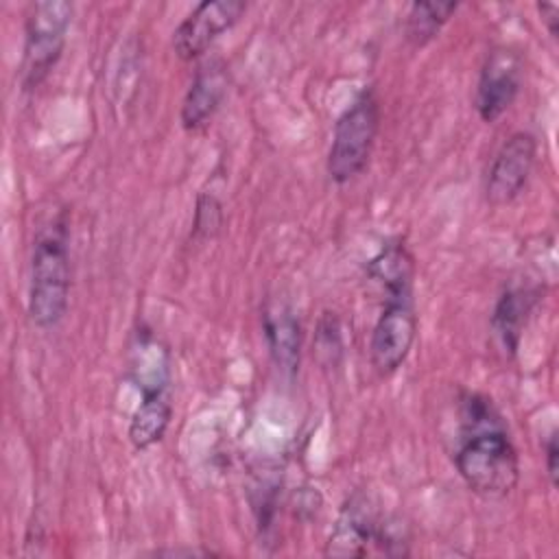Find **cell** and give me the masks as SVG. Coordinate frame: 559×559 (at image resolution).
I'll return each mask as SVG.
<instances>
[{
    "instance_id": "obj_1",
    "label": "cell",
    "mask_w": 559,
    "mask_h": 559,
    "mask_svg": "<svg viewBox=\"0 0 559 559\" xmlns=\"http://www.w3.org/2000/svg\"><path fill=\"white\" fill-rule=\"evenodd\" d=\"M459 417L454 450L459 476L480 498H507L520 480V456L500 411L489 395L465 391L459 400Z\"/></svg>"
},
{
    "instance_id": "obj_2",
    "label": "cell",
    "mask_w": 559,
    "mask_h": 559,
    "mask_svg": "<svg viewBox=\"0 0 559 559\" xmlns=\"http://www.w3.org/2000/svg\"><path fill=\"white\" fill-rule=\"evenodd\" d=\"M70 297V212L59 207L33 236L28 266V317L50 330L68 312Z\"/></svg>"
},
{
    "instance_id": "obj_3",
    "label": "cell",
    "mask_w": 559,
    "mask_h": 559,
    "mask_svg": "<svg viewBox=\"0 0 559 559\" xmlns=\"http://www.w3.org/2000/svg\"><path fill=\"white\" fill-rule=\"evenodd\" d=\"M380 118L378 94L371 85H365L334 122L325 159L328 177L334 183L343 186L367 168L380 131Z\"/></svg>"
},
{
    "instance_id": "obj_4",
    "label": "cell",
    "mask_w": 559,
    "mask_h": 559,
    "mask_svg": "<svg viewBox=\"0 0 559 559\" xmlns=\"http://www.w3.org/2000/svg\"><path fill=\"white\" fill-rule=\"evenodd\" d=\"M70 22L72 4L66 0H39L28 7L20 66L24 92L37 90L61 59Z\"/></svg>"
},
{
    "instance_id": "obj_5",
    "label": "cell",
    "mask_w": 559,
    "mask_h": 559,
    "mask_svg": "<svg viewBox=\"0 0 559 559\" xmlns=\"http://www.w3.org/2000/svg\"><path fill=\"white\" fill-rule=\"evenodd\" d=\"M415 336L417 314L413 295L382 297V308L369 341V358L378 376L386 378L406 362Z\"/></svg>"
},
{
    "instance_id": "obj_6",
    "label": "cell",
    "mask_w": 559,
    "mask_h": 559,
    "mask_svg": "<svg viewBox=\"0 0 559 559\" xmlns=\"http://www.w3.org/2000/svg\"><path fill=\"white\" fill-rule=\"evenodd\" d=\"M384 513H380L378 502L365 493L356 491L352 493L336 522L334 528L325 542V555L328 557H367L371 552H378L382 526H384Z\"/></svg>"
},
{
    "instance_id": "obj_7",
    "label": "cell",
    "mask_w": 559,
    "mask_h": 559,
    "mask_svg": "<svg viewBox=\"0 0 559 559\" xmlns=\"http://www.w3.org/2000/svg\"><path fill=\"white\" fill-rule=\"evenodd\" d=\"M242 0H203L173 31V50L179 59L192 61L229 31L245 13Z\"/></svg>"
},
{
    "instance_id": "obj_8",
    "label": "cell",
    "mask_w": 559,
    "mask_h": 559,
    "mask_svg": "<svg viewBox=\"0 0 559 559\" xmlns=\"http://www.w3.org/2000/svg\"><path fill=\"white\" fill-rule=\"evenodd\" d=\"M537 159V138L531 131L511 133L500 148L496 151L487 183L485 197L491 205H509L528 183V177Z\"/></svg>"
},
{
    "instance_id": "obj_9",
    "label": "cell",
    "mask_w": 559,
    "mask_h": 559,
    "mask_svg": "<svg viewBox=\"0 0 559 559\" xmlns=\"http://www.w3.org/2000/svg\"><path fill=\"white\" fill-rule=\"evenodd\" d=\"M522 90V59L515 50L498 46L487 52L480 68L474 105L483 122H496L515 103Z\"/></svg>"
},
{
    "instance_id": "obj_10",
    "label": "cell",
    "mask_w": 559,
    "mask_h": 559,
    "mask_svg": "<svg viewBox=\"0 0 559 559\" xmlns=\"http://www.w3.org/2000/svg\"><path fill=\"white\" fill-rule=\"evenodd\" d=\"M229 85L227 63L221 57L205 59L197 66L190 87L183 96L179 120L186 131L201 129L221 107Z\"/></svg>"
},
{
    "instance_id": "obj_11",
    "label": "cell",
    "mask_w": 559,
    "mask_h": 559,
    "mask_svg": "<svg viewBox=\"0 0 559 559\" xmlns=\"http://www.w3.org/2000/svg\"><path fill=\"white\" fill-rule=\"evenodd\" d=\"M262 330L275 367L295 376L301 360V323L295 308L284 299H269L262 310Z\"/></svg>"
},
{
    "instance_id": "obj_12",
    "label": "cell",
    "mask_w": 559,
    "mask_h": 559,
    "mask_svg": "<svg viewBox=\"0 0 559 559\" xmlns=\"http://www.w3.org/2000/svg\"><path fill=\"white\" fill-rule=\"evenodd\" d=\"M365 271L367 280L382 290V297L413 295L415 258L402 238L386 240L367 262Z\"/></svg>"
},
{
    "instance_id": "obj_13",
    "label": "cell",
    "mask_w": 559,
    "mask_h": 559,
    "mask_svg": "<svg viewBox=\"0 0 559 559\" xmlns=\"http://www.w3.org/2000/svg\"><path fill=\"white\" fill-rule=\"evenodd\" d=\"M539 293L533 288L511 286L500 293L491 310V330L507 356H515L520 349L522 332Z\"/></svg>"
},
{
    "instance_id": "obj_14",
    "label": "cell",
    "mask_w": 559,
    "mask_h": 559,
    "mask_svg": "<svg viewBox=\"0 0 559 559\" xmlns=\"http://www.w3.org/2000/svg\"><path fill=\"white\" fill-rule=\"evenodd\" d=\"M173 419L170 389L144 391L140 404L129 419V441L135 450H148L159 443Z\"/></svg>"
},
{
    "instance_id": "obj_15",
    "label": "cell",
    "mask_w": 559,
    "mask_h": 559,
    "mask_svg": "<svg viewBox=\"0 0 559 559\" xmlns=\"http://www.w3.org/2000/svg\"><path fill=\"white\" fill-rule=\"evenodd\" d=\"M459 9L456 0H415L404 17V37L415 48L432 41Z\"/></svg>"
},
{
    "instance_id": "obj_16",
    "label": "cell",
    "mask_w": 559,
    "mask_h": 559,
    "mask_svg": "<svg viewBox=\"0 0 559 559\" xmlns=\"http://www.w3.org/2000/svg\"><path fill=\"white\" fill-rule=\"evenodd\" d=\"M343 325L336 312L325 310L319 321H317V332H314V354L321 367L334 369L341 365L343 358Z\"/></svg>"
},
{
    "instance_id": "obj_17",
    "label": "cell",
    "mask_w": 559,
    "mask_h": 559,
    "mask_svg": "<svg viewBox=\"0 0 559 559\" xmlns=\"http://www.w3.org/2000/svg\"><path fill=\"white\" fill-rule=\"evenodd\" d=\"M223 203L214 192H199L194 203V216H192V231L190 236L194 240H212L218 236L223 227Z\"/></svg>"
},
{
    "instance_id": "obj_18",
    "label": "cell",
    "mask_w": 559,
    "mask_h": 559,
    "mask_svg": "<svg viewBox=\"0 0 559 559\" xmlns=\"http://www.w3.org/2000/svg\"><path fill=\"white\" fill-rule=\"evenodd\" d=\"M544 459H546V476L550 487L559 485V432L557 428L550 430L544 445Z\"/></svg>"
},
{
    "instance_id": "obj_19",
    "label": "cell",
    "mask_w": 559,
    "mask_h": 559,
    "mask_svg": "<svg viewBox=\"0 0 559 559\" xmlns=\"http://www.w3.org/2000/svg\"><path fill=\"white\" fill-rule=\"evenodd\" d=\"M537 11L542 15V22L546 24L552 39L559 37V7L555 2H537Z\"/></svg>"
}]
</instances>
